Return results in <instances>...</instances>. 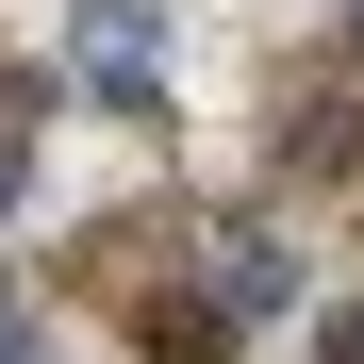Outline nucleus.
Returning <instances> with one entry per match:
<instances>
[{
	"label": "nucleus",
	"mask_w": 364,
	"mask_h": 364,
	"mask_svg": "<svg viewBox=\"0 0 364 364\" xmlns=\"http://www.w3.org/2000/svg\"><path fill=\"white\" fill-rule=\"evenodd\" d=\"M232 331H249V315H232L215 282H166V298H133V348H149V364H232Z\"/></svg>",
	"instance_id": "f03ea898"
},
{
	"label": "nucleus",
	"mask_w": 364,
	"mask_h": 364,
	"mask_svg": "<svg viewBox=\"0 0 364 364\" xmlns=\"http://www.w3.org/2000/svg\"><path fill=\"white\" fill-rule=\"evenodd\" d=\"M0 364H33V315H17V298H0Z\"/></svg>",
	"instance_id": "39448f33"
},
{
	"label": "nucleus",
	"mask_w": 364,
	"mask_h": 364,
	"mask_svg": "<svg viewBox=\"0 0 364 364\" xmlns=\"http://www.w3.org/2000/svg\"><path fill=\"white\" fill-rule=\"evenodd\" d=\"M215 298H232V315H265V298H282V249H265V232H215Z\"/></svg>",
	"instance_id": "7ed1b4c3"
},
{
	"label": "nucleus",
	"mask_w": 364,
	"mask_h": 364,
	"mask_svg": "<svg viewBox=\"0 0 364 364\" xmlns=\"http://www.w3.org/2000/svg\"><path fill=\"white\" fill-rule=\"evenodd\" d=\"M315 364H364V298H348V315H315Z\"/></svg>",
	"instance_id": "20e7f679"
},
{
	"label": "nucleus",
	"mask_w": 364,
	"mask_h": 364,
	"mask_svg": "<svg viewBox=\"0 0 364 364\" xmlns=\"http://www.w3.org/2000/svg\"><path fill=\"white\" fill-rule=\"evenodd\" d=\"M83 83L116 116H166V17L149 0H83Z\"/></svg>",
	"instance_id": "f257e3e1"
}]
</instances>
